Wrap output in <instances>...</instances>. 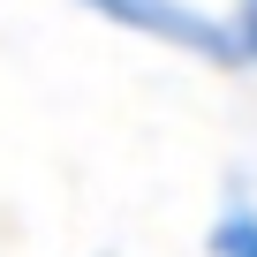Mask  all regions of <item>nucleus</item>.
<instances>
[{
  "instance_id": "f257e3e1",
  "label": "nucleus",
  "mask_w": 257,
  "mask_h": 257,
  "mask_svg": "<svg viewBox=\"0 0 257 257\" xmlns=\"http://www.w3.org/2000/svg\"><path fill=\"white\" fill-rule=\"evenodd\" d=\"M76 8L98 16L106 31L152 38V46H167V53H189V61H212V68H242L227 16H204V8H189V0H76Z\"/></svg>"
},
{
  "instance_id": "f03ea898",
  "label": "nucleus",
  "mask_w": 257,
  "mask_h": 257,
  "mask_svg": "<svg viewBox=\"0 0 257 257\" xmlns=\"http://www.w3.org/2000/svg\"><path fill=\"white\" fill-rule=\"evenodd\" d=\"M204 257H257V197L242 189V174L227 182V197L204 227Z\"/></svg>"
},
{
  "instance_id": "7ed1b4c3",
  "label": "nucleus",
  "mask_w": 257,
  "mask_h": 257,
  "mask_svg": "<svg viewBox=\"0 0 257 257\" xmlns=\"http://www.w3.org/2000/svg\"><path fill=\"white\" fill-rule=\"evenodd\" d=\"M227 31H234V61L257 76V0H234V16H227Z\"/></svg>"
}]
</instances>
